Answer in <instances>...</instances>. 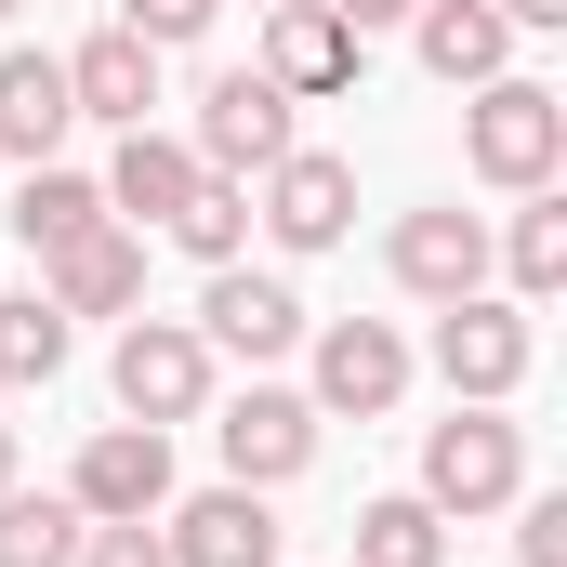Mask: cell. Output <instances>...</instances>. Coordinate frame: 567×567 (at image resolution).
<instances>
[{"label": "cell", "mask_w": 567, "mask_h": 567, "mask_svg": "<svg viewBox=\"0 0 567 567\" xmlns=\"http://www.w3.org/2000/svg\"><path fill=\"white\" fill-rule=\"evenodd\" d=\"M80 133V106H66V53H0V158H53V145Z\"/></svg>", "instance_id": "obj_18"}, {"label": "cell", "mask_w": 567, "mask_h": 567, "mask_svg": "<svg viewBox=\"0 0 567 567\" xmlns=\"http://www.w3.org/2000/svg\"><path fill=\"white\" fill-rule=\"evenodd\" d=\"M317 13H343V27H357V40H383V27H410V13H423V0H317Z\"/></svg>", "instance_id": "obj_28"}, {"label": "cell", "mask_w": 567, "mask_h": 567, "mask_svg": "<svg viewBox=\"0 0 567 567\" xmlns=\"http://www.w3.org/2000/svg\"><path fill=\"white\" fill-rule=\"evenodd\" d=\"M0 13H27V0H0Z\"/></svg>", "instance_id": "obj_32"}, {"label": "cell", "mask_w": 567, "mask_h": 567, "mask_svg": "<svg viewBox=\"0 0 567 567\" xmlns=\"http://www.w3.org/2000/svg\"><path fill=\"white\" fill-rule=\"evenodd\" d=\"M198 343L238 357V370H278L290 343H303V290H290L278 265H212V290H198Z\"/></svg>", "instance_id": "obj_10"}, {"label": "cell", "mask_w": 567, "mask_h": 567, "mask_svg": "<svg viewBox=\"0 0 567 567\" xmlns=\"http://www.w3.org/2000/svg\"><path fill=\"white\" fill-rule=\"evenodd\" d=\"M66 502H80L93 528H158V502H172V435L158 423H93L80 462H66Z\"/></svg>", "instance_id": "obj_6"}, {"label": "cell", "mask_w": 567, "mask_h": 567, "mask_svg": "<svg viewBox=\"0 0 567 567\" xmlns=\"http://www.w3.org/2000/svg\"><path fill=\"white\" fill-rule=\"evenodd\" d=\"M212 343H198V317H120V357H106V383H120V423H198L212 410Z\"/></svg>", "instance_id": "obj_4"}, {"label": "cell", "mask_w": 567, "mask_h": 567, "mask_svg": "<svg viewBox=\"0 0 567 567\" xmlns=\"http://www.w3.org/2000/svg\"><path fill=\"white\" fill-rule=\"evenodd\" d=\"M212 13H225V0H120V27H133L145 53H185V40H198Z\"/></svg>", "instance_id": "obj_25"}, {"label": "cell", "mask_w": 567, "mask_h": 567, "mask_svg": "<svg viewBox=\"0 0 567 567\" xmlns=\"http://www.w3.org/2000/svg\"><path fill=\"white\" fill-rule=\"evenodd\" d=\"M357 567H449V515H435L423 488L357 502Z\"/></svg>", "instance_id": "obj_21"}, {"label": "cell", "mask_w": 567, "mask_h": 567, "mask_svg": "<svg viewBox=\"0 0 567 567\" xmlns=\"http://www.w3.org/2000/svg\"><path fill=\"white\" fill-rule=\"evenodd\" d=\"M80 567H172L158 528H80Z\"/></svg>", "instance_id": "obj_27"}, {"label": "cell", "mask_w": 567, "mask_h": 567, "mask_svg": "<svg viewBox=\"0 0 567 567\" xmlns=\"http://www.w3.org/2000/svg\"><path fill=\"white\" fill-rule=\"evenodd\" d=\"M488 265L515 278V303H555V290H567V198H555V185L515 198V225L488 238Z\"/></svg>", "instance_id": "obj_20"}, {"label": "cell", "mask_w": 567, "mask_h": 567, "mask_svg": "<svg viewBox=\"0 0 567 567\" xmlns=\"http://www.w3.org/2000/svg\"><path fill=\"white\" fill-rule=\"evenodd\" d=\"M185 265H251V185H225V172H198V198L158 225Z\"/></svg>", "instance_id": "obj_23"}, {"label": "cell", "mask_w": 567, "mask_h": 567, "mask_svg": "<svg viewBox=\"0 0 567 567\" xmlns=\"http://www.w3.org/2000/svg\"><path fill=\"white\" fill-rule=\"evenodd\" d=\"M528 370H542V330H528L515 290H462V303H435V383H449L462 410H515Z\"/></svg>", "instance_id": "obj_3"}, {"label": "cell", "mask_w": 567, "mask_h": 567, "mask_svg": "<svg viewBox=\"0 0 567 567\" xmlns=\"http://www.w3.org/2000/svg\"><path fill=\"white\" fill-rule=\"evenodd\" d=\"M423 502L449 515V528H475V515L528 502V423H515V410H462V396H449V423H423Z\"/></svg>", "instance_id": "obj_2"}, {"label": "cell", "mask_w": 567, "mask_h": 567, "mask_svg": "<svg viewBox=\"0 0 567 567\" xmlns=\"http://www.w3.org/2000/svg\"><path fill=\"white\" fill-rule=\"evenodd\" d=\"M462 172L475 185H502V198H528V185H555L567 172V93L555 80H475L462 93Z\"/></svg>", "instance_id": "obj_1"}, {"label": "cell", "mask_w": 567, "mask_h": 567, "mask_svg": "<svg viewBox=\"0 0 567 567\" xmlns=\"http://www.w3.org/2000/svg\"><path fill=\"white\" fill-rule=\"evenodd\" d=\"M357 66H370V40H357L343 13H317V0H278V13H265V80H278L290 106L357 93Z\"/></svg>", "instance_id": "obj_13"}, {"label": "cell", "mask_w": 567, "mask_h": 567, "mask_svg": "<svg viewBox=\"0 0 567 567\" xmlns=\"http://www.w3.org/2000/svg\"><path fill=\"white\" fill-rule=\"evenodd\" d=\"M410 370H423V357H410L396 317H330V330H317V383H303V410H317V423H383V410L410 396Z\"/></svg>", "instance_id": "obj_5"}, {"label": "cell", "mask_w": 567, "mask_h": 567, "mask_svg": "<svg viewBox=\"0 0 567 567\" xmlns=\"http://www.w3.org/2000/svg\"><path fill=\"white\" fill-rule=\"evenodd\" d=\"M40 290H53V317H145V238L133 225H93V238H66L40 265Z\"/></svg>", "instance_id": "obj_15"}, {"label": "cell", "mask_w": 567, "mask_h": 567, "mask_svg": "<svg viewBox=\"0 0 567 567\" xmlns=\"http://www.w3.org/2000/svg\"><path fill=\"white\" fill-rule=\"evenodd\" d=\"M278 488H198V502H158V555L172 567H278Z\"/></svg>", "instance_id": "obj_9"}, {"label": "cell", "mask_w": 567, "mask_h": 567, "mask_svg": "<svg viewBox=\"0 0 567 567\" xmlns=\"http://www.w3.org/2000/svg\"><path fill=\"white\" fill-rule=\"evenodd\" d=\"M80 343V317H53V290H0V383H53Z\"/></svg>", "instance_id": "obj_24"}, {"label": "cell", "mask_w": 567, "mask_h": 567, "mask_svg": "<svg viewBox=\"0 0 567 567\" xmlns=\"http://www.w3.org/2000/svg\"><path fill=\"white\" fill-rule=\"evenodd\" d=\"M80 502L66 488H0V567H80Z\"/></svg>", "instance_id": "obj_22"}, {"label": "cell", "mask_w": 567, "mask_h": 567, "mask_svg": "<svg viewBox=\"0 0 567 567\" xmlns=\"http://www.w3.org/2000/svg\"><path fill=\"white\" fill-rule=\"evenodd\" d=\"M0 488H13V423H0Z\"/></svg>", "instance_id": "obj_30"}, {"label": "cell", "mask_w": 567, "mask_h": 567, "mask_svg": "<svg viewBox=\"0 0 567 567\" xmlns=\"http://www.w3.org/2000/svg\"><path fill=\"white\" fill-rule=\"evenodd\" d=\"M93 225H120V212H106V185H93V172H66V158H40V172H27V185H13V238H27V251H40V265H53V251H66V238H93Z\"/></svg>", "instance_id": "obj_19"}, {"label": "cell", "mask_w": 567, "mask_h": 567, "mask_svg": "<svg viewBox=\"0 0 567 567\" xmlns=\"http://www.w3.org/2000/svg\"><path fill=\"white\" fill-rule=\"evenodd\" d=\"M488 13H502L515 40H542V27H567V0H488Z\"/></svg>", "instance_id": "obj_29"}, {"label": "cell", "mask_w": 567, "mask_h": 567, "mask_svg": "<svg viewBox=\"0 0 567 567\" xmlns=\"http://www.w3.org/2000/svg\"><path fill=\"white\" fill-rule=\"evenodd\" d=\"M212 449H225V475H238V488H290V475L317 462V410H303L290 383H265V370H251V383L212 410Z\"/></svg>", "instance_id": "obj_11"}, {"label": "cell", "mask_w": 567, "mask_h": 567, "mask_svg": "<svg viewBox=\"0 0 567 567\" xmlns=\"http://www.w3.org/2000/svg\"><path fill=\"white\" fill-rule=\"evenodd\" d=\"M185 145H198V172L251 185L265 158H290V145H303V120H290V93L265 80V66H225V80L198 93V120H185Z\"/></svg>", "instance_id": "obj_7"}, {"label": "cell", "mask_w": 567, "mask_h": 567, "mask_svg": "<svg viewBox=\"0 0 567 567\" xmlns=\"http://www.w3.org/2000/svg\"><path fill=\"white\" fill-rule=\"evenodd\" d=\"M66 106H80V120H106V133H133L145 106H158V53H145L133 27H93V40L66 53Z\"/></svg>", "instance_id": "obj_16"}, {"label": "cell", "mask_w": 567, "mask_h": 567, "mask_svg": "<svg viewBox=\"0 0 567 567\" xmlns=\"http://www.w3.org/2000/svg\"><path fill=\"white\" fill-rule=\"evenodd\" d=\"M410 53H423L449 93H475V80H502V66H515V27H502L488 0H423V13H410Z\"/></svg>", "instance_id": "obj_17"}, {"label": "cell", "mask_w": 567, "mask_h": 567, "mask_svg": "<svg viewBox=\"0 0 567 567\" xmlns=\"http://www.w3.org/2000/svg\"><path fill=\"white\" fill-rule=\"evenodd\" d=\"M502 515H515V555L528 567H567V502L555 488H542V502H502Z\"/></svg>", "instance_id": "obj_26"}, {"label": "cell", "mask_w": 567, "mask_h": 567, "mask_svg": "<svg viewBox=\"0 0 567 567\" xmlns=\"http://www.w3.org/2000/svg\"><path fill=\"white\" fill-rule=\"evenodd\" d=\"M251 13H278V0H251Z\"/></svg>", "instance_id": "obj_31"}, {"label": "cell", "mask_w": 567, "mask_h": 567, "mask_svg": "<svg viewBox=\"0 0 567 567\" xmlns=\"http://www.w3.org/2000/svg\"><path fill=\"white\" fill-rule=\"evenodd\" d=\"M93 185H106V212H120L133 238H158V225L198 198V145H185V133H158V120H133V133H120V158H106Z\"/></svg>", "instance_id": "obj_14"}, {"label": "cell", "mask_w": 567, "mask_h": 567, "mask_svg": "<svg viewBox=\"0 0 567 567\" xmlns=\"http://www.w3.org/2000/svg\"><path fill=\"white\" fill-rule=\"evenodd\" d=\"M251 185H265L251 225H265L278 251H343V238H357V172H343L330 145H290V158H265Z\"/></svg>", "instance_id": "obj_8"}, {"label": "cell", "mask_w": 567, "mask_h": 567, "mask_svg": "<svg viewBox=\"0 0 567 567\" xmlns=\"http://www.w3.org/2000/svg\"><path fill=\"white\" fill-rule=\"evenodd\" d=\"M383 278L410 290V303H462V290H488V212H462V198L396 212V238H383Z\"/></svg>", "instance_id": "obj_12"}]
</instances>
